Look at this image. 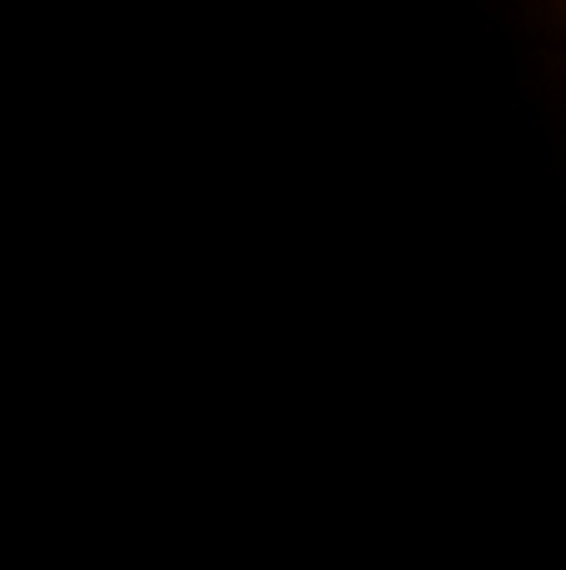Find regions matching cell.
<instances>
[{"label": "cell", "mask_w": 566, "mask_h": 570, "mask_svg": "<svg viewBox=\"0 0 566 570\" xmlns=\"http://www.w3.org/2000/svg\"><path fill=\"white\" fill-rule=\"evenodd\" d=\"M482 20H492L511 55V90L541 115L547 129V164L562 179L566 155V109H562V6L557 0H467Z\"/></svg>", "instance_id": "6da1fadb"}]
</instances>
